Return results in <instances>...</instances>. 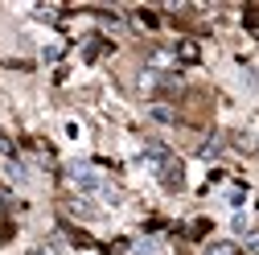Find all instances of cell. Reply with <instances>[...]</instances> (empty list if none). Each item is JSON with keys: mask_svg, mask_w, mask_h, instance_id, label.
I'll return each instance as SVG.
<instances>
[{"mask_svg": "<svg viewBox=\"0 0 259 255\" xmlns=\"http://www.w3.org/2000/svg\"><path fill=\"white\" fill-rule=\"evenodd\" d=\"M148 62H152V66H165V74L173 70V58H169V54H160V50H152V54H148Z\"/></svg>", "mask_w": 259, "mask_h": 255, "instance_id": "8", "label": "cell"}, {"mask_svg": "<svg viewBox=\"0 0 259 255\" xmlns=\"http://www.w3.org/2000/svg\"><path fill=\"white\" fill-rule=\"evenodd\" d=\"M0 156H13V148H9V140H0Z\"/></svg>", "mask_w": 259, "mask_h": 255, "instance_id": "13", "label": "cell"}, {"mask_svg": "<svg viewBox=\"0 0 259 255\" xmlns=\"http://www.w3.org/2000/svg\"><path fill=\"white\" fill-rule=\"evenodd\" d=\"M5 181H13V185H25V181H29V173H25V165L17 161V156L5 161Z\"/></svg>", "mask_w": 259, "mask_h": 255, "instance_id": "4", "label": "cell"}, {"mask_svg": "<svg viewBox=\"0 0 259 255\" xmlns=\"http://www.w3.org/2000/svg\"><path fill=\"white\" fill-rule=\"evenodd\" d=\"M70 210H74V214H82V218H95V214H99V210H95V202H87V198H78Z\"/></svg>", "mask_w": 259, "mask_h": 255, "instance_id": "7", "label": "cell"}, {"mask_svg": "<svg viewBox=\"0 0 259 255\" xmlns=\"http://www.w3.org/2000/svg\"><path fill=\"white\" fill-rule=\"evenodd\" d=\"M29 255H62V243H41V247H33Z\"/></svg>", "mask_w": 259, "mask_h": 255, "instance_id": "9", "label": "cell"}, {"mask_svg": "<svg viewBox=\"0 0 259 255\" xmlns=\"http://www.w3.org/2000/svg\"><path fill=\"white\" fill-rule=\"evenodd\" d=\"M165 161H169V148L160 144V140H148V144L140 148V165H148V169H160Z\"/></svg>", "mask_w": 259, "mask_h": 255, "instance_id": "2", "label": "cell"}, {"mask_svg": "<svg viewBox=\"0 0 259 255\" xmlns=\"http://www.w3.org/2000/svg\"><path fill=\"white\" fill-rule=\"evenodd\" d=\"M70 181L78 185V194H91V198H103V202H111L115 206V189L107 185V177L95 169V165H74L70 169Z\"/></svg>", "mask_w": 259, "mask_h": 255, "instance_id": "1", "label": "cell"}, {"mask_svg": "<svg viewBox=\"0 0 259 255\" xmlns=\"http://www.w3.org/2000/svg\"><path fill=\"white\" fill-rule=\"evenodd\" d=\"M156 251H160V247H156L152 239H140V243H136V255H156Z\"/></svg>", "mask_w": 259, "mask_h": 255, "instance_id": "10", "label": "cell"}, {"mask_svg": "<svg viewBox=\"0 0 259 255\" xmlns=\"http://www.w3.org/2000/svg\"><path fill=\"white\" fill-rule=\"evenodd\" d=\"M156 173H160V185H165V189H181V185H185V173H181V161H173V156H169V161L160 165Z\"/></svg>", "mask_w": 259, "mask_h": 255, "instance_id": "3", "label": "cell"}, {"mask_svg": "<svg viewBox=\"0 0 259 255\" xmlns=\"http://www.w3.org/2000/svg\"><path fill=\"white\" fill-rule=\"evenodd\" d=\"M206 255H239V247H235V243H210Z\"/></svg>", "mask_w": 259, "mask_h": 255, "instance_id": "6", "label": "cell"}, {"mask_svg": "<svg viewBox=\"0 0 259 255\" xmlns=\"http://www.w3.org/2000/svg\"><path fill=\"white\" fill-rule=\"evenodd\" d=\"M247 251H255V255H259V231H251V235H247Z\"/></svg>", "mask_w": 259, "mask_h": 255, "instance_id": "12", "label": "cell"}, {"mask_svg": "<svg viewBox=\"0 0 259 255\" xmlns=\"http://www.w3.org/2000/svg\"><path fill=\"white\" fill-rule=\"evenodd\" d=\"M198 156H202V161H218V156H222V144H218V140H206V144L198 148Z\"/></svg>", "mask_w": 259, "mask_h": 255, "instance_id": "5", "label": "cell"}, {"mask_svg": "<svg viewBox=\"0 0 259 255\" xmlns=\"http://www.w3.org/2000/svg\"><path fill=\"white\" fill-rule=\"evenodd\" d=\"M37 21H54V9H46V5H37V13H33Z\"/></svg>", "mask_w": 259, "mask_h": 255, "instance_id": "11", "label": "cell"}]
</instances>
